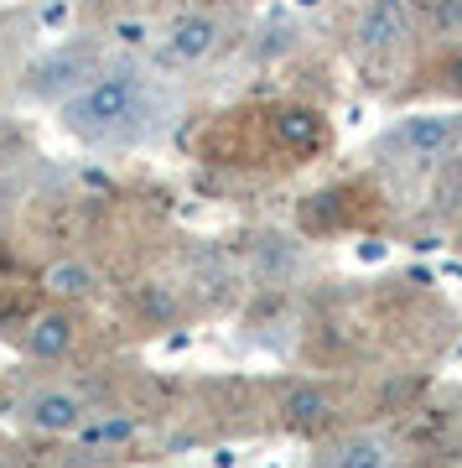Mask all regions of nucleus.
<instances>
[{"label": "nucleus", "mask_w": 462, "mask_h": 468, "mask_svg": "<svg viewBox=\"0 0 462 468\" xmlns=\"http://www.w3.org/2000/svg\"><path fill=\"white\" fill-rule=\"evenodd\" d=\"M322 468H395V442L384 432H343L322 452Z\"/></svg>", "instance_id": "obj_7"}, {"label": "nucleus", "mask_w": 462, "mask_h": 468, "mask_svg": "<svg viewBox=\"0 0 462 468\" xmlns=\"http://www.w3.org/2000/svg\"><path fill=\"white\" fill-rule=\"evenodd\" d=\"M89 417H94L89 401H83L79 390H68V385H32V390L21 396V421H26L32 432L68 437V432H79Z\"/></svg>", "instance_id": "obj_3"}, {"label": "nucleus", "mask_w": 462, "mask_h": 468, "mask_svg": "<svg viewBox=\"0 0 462 468\" xmlns=\"http://www.w3.org/2000/svg\"><path fill=\"white\" fill-rule=\"evenodd\" d=\"M100 52L89 48V42H63V48L42 52L26 73H21V94L32 104H58L63 110L73 94L94 84V73H100Z\"/></svg>", "instance_id": "obj_2"}, {"label": "nucleus", "mask_w": 462, "mask_h": 468, "mask_svg": "<svg viewBox=\"0 0 462 468\" xmlns=\"http://www.w3.org/2000/svg\"><path fill=\"white\" fill-rule=\"evenodd\" d=\"M411 16L436 37H462V0H411Z\"/></svg>", "instance_id": "obj_11"}, {"label": "nucleus", "mask_w": 462, "mask_h": 468, "mask_svg": "<svg viewBox=\"0 0 462 468\" xmlns=\"http://www.w3.org/2000/svg\"><path fill=\"white\" fill-rule=\"evenodd\" d=\"M332 411H338V406H332V396L322 390V385H291V390H286V401H281L286 427H297V432H307V427H322Z\"/></svg>", "instance_id": "obj_9"}, {"label": "nucleus", "mask_w": 462, "mask_h": 468, "mask_svg": "<svg viewBox=\"0 0 462 468\" xmlns=\"http://www.w3.org/2000/svg\"><path fill=\"white\" fill-rule=\"evenodd\" d=\"M156 79L135 63H110L94 73V84L63 104V131L89 141V146H131L146 141L156 120Z\"/></svg>", "instance_id": "obj_1"}, {"label": "nucleus", "mask_w": 462, "mask_h": 468, "mask_svg": "<svg viewBox=\"0 0 462 468\" xmlns=\"http://www.w3.org/2000/svg\"><path fill=\"white\" fill-rule=\"evenodd\" d=\"M42 286H47V297H63V302H83L100 292V271L83 266V261H52L47 276H42Z\"/></svg>", "instance_id": "obj_10"}, {"label": "nucleus", "mask_w": 462, "mask_h": 468, "mask_svg": "<svg viewBox=\"0 0 462 468\" xmlns=\"http://www.w3.org/2000/svg\"><path fill=\"white\" fill-rule=\"evenodd\" d=\"M442 89L462 100V52H452V58H446V68H442Z\"/></svg>", "instance_id": "obj_14"}, {"label": "nucleus", "mask_w": 462, "mask_h": 468, "mask_svg": "<svg viewBox=\"0 0 462 468\" xmlns=\"http://www.w3.org/2000/svg\"><path fill=\"white\" fill-rule=\"evenodd\" d=\"M73 338H79V323H73V313L68 307H47V313H37L32 323H26V334H21V349L32 354V359H63L68 349H73Z\"/></svg>", "instance_id": "obj_8"}, {"label": "nucleus", "mask_w": 462, "mask_h": 468, "mask_svg": "<svg viewBox=\"0 0 462 468\" xmlns=\"http://www.w3.org/2000/svg\"><path fill=\"white\" fill-rule=\"evenodd\" d=\"M83 448H115V442H131L135 437V417H104V421H83L79 432H73Z\"/></svg>", "instance_id": "obj_12"}, {"label": "nucleus", "mask_w": 462, "mask_h": 468, "mask_svg": "<svg viewBox=\"0 0 462 468\" xmlns=\"http://www.w3.org/2000/svg\"><path fill=\"white\" fill-rule=\"evenodd\" d=\"M218 42H224V21L214 11H198V5H187L177 16L162 27V52L172 63H203V58H214Z\"/></svg>", "instance_id": "obj_6"}, {"label": "nucleus", "mask_w": 462, "mask_h": 468, "mask_svg": "<svg viewBox=\"0 0 462 468\" xmlns=\"http://www.w3.org/2000/svg\"><path fill=\"white\" fill-rule=\"evenodd\" d=\"M353 37L363 52H395L415 37L411 0H363L353 16Z\"/></svg>", "instance_id": "obj_5"}, {"label": "nucleus", "mask_w": 462, "mask_h": 468, "mask_svg": "<svg viewBox=\"0 0 462 468\" xmlns=\"http://www.w3.org/2000/svg\"><path fill=\"white\" fill-rule=\"evenodd\" d=\"M457 141H462V115H411V120H400L380 146L405 156V162H431V156L452 151Z\"/></svg>", "instance_id": "obj_4"}, {"label": "nucleus", "mask_w": 462, "mask_h": 468, "mask_svg": "<svg viewBox=\"0 0 462 468\" xmlns=\"http://www.w3.org/2000/svg\"><path fill=\"white\" fill-rule=\"evenodd\" d=\"M276 135H281L286 146H317V135H322V125H317L312 110H286L281 120H276Z\"/></svg>", "instance_id": "obj_13"}]
</instances>
